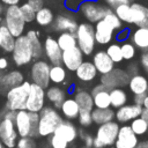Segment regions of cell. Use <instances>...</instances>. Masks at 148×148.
Returning a JSON list of instances; mask_svg holds the SVG:
<instances>
[{
  "mask_svg": "<svg viewBox=\"0 0 148 148\" xmlns=\"http://www.w3.org/2000/svg\"><path fill=\"white\" fill-rule=\"evenodd\" d=\"M38 112H30L25 109L15 111L14 125L18 136H31L35 138L38 135Z\"/></svg>",
  "mask_w": 148,
  "mask_h": 148,
  "instance_id": "cell-1",
  "label": "cell"
},
{
  "mask_svg": "<svg viewBox=\"0 0 148 148\" xmlns=\"http://www.w3.org/2000/svg\"><path fill=\"white\" fill-rule=\"evenodd\" d=\"M37 132L39 136H50L64 120L62 116L52 106H44L39 112Z\"/></svg>",
  "mask_w": 148,
  "mask_h": 148,
  "instance_id": "cell-2",
  "label": "cell"
},
{
  "mask_svg": "<svg viewBox=\"0 0 148 148\" xmlns=\"http://www.w3.org/2000/svg\"><path fill=\"white\" fill-rule=\"evenodd\" d=\"M30 82L23 81L21 84L10 88L6 94V108L10 111H18L25 109L27 98L30 90Z\"/></svg>",
  "mask_w": 148,
  "mask_h": 148,
  "instance_id": "cell-3",
  "label": "cell"
},
{
  "mask_svg": "<svg viewBox=\"0 0 148 148\" xmlns=\"http://www.w3.org/2000/svg\"><path fill=\"white\" fill-rule=\"evenodd\" d=\"M119 127V124L113 120L99 125L96 131V135L92 140V147L104 148L106 146H112L117 139Z\"/></svg>",
  "mask_w": 148,
  "mask_h": 148,
  "instance_id": "cell-4",
  "label": "cell"
},
{
  "mask_svg": "<svg viewBox=\"0 0 148 148\" xmlns=\"http://www.w3.org/2000/svg\"><path fill=\"white\" fill-rule=\"evenodd\" d=\"M76 38V46L84 56H90L95 49V34L94 27L90 23H80L74 32Z\"/></svg>",
  "mask_w": 148,
  "mask_h": 148,
  "instance_id": "cell-5",
  "label": "cell"
},
{
  "mask_svg": "<svg viewBox=\"0 0 148 148\" xmlns=\"http://www.w3.org/2000/svg\"><path fill=\"white\" fill-rule=\"evenodd\" d=\"M15 111L8 110L0 120V141L7 148H14L17 141V132L14 125Z\"/></svg>",
  "mask_w": 148,
  "mask_h": 148,
  "instance_id": "cell-6",
  "label": "cell"
},
{
  "mask_svg": "<svg viewBox=\"0 0 148 148\" xmlns=\"http://www.w3.org/2000/svg\"><path fill=\"white\" fill-rule=\"evenodd\" d=\"M3 14H5V25L9 30V32L15 38L21 36L25 28V21L20 10V6L17 5L7 6Z\"/></svg>",
  "mask_w": 148,
  "mask_h": 148,
  "instance_id": "cell-7",
  "label": "cell"
},
{
  "mask_svg": "<svg viewBox=\"0 0 148 148\" xmlns=\"http://www.w3.org/2000/svg\"><path fill=\"white\" fill-rule=\"evenodd\" d=\"M13 61L16 66H24L31 62L32 58V51L30 43L25 35H21L15 38L14 47L12 51Z\"/></svg>",
  "mask_w": 148,
  "mask_h": 148,
  "instance_id": "cell-8",
  "label": "cell"
},
{
  "mask_svg": "<svg viewBox=\"0 0 148 148\" xmlns=\"http://www.w3.org/2000/svg\"><path fill=\"white\" fill-rule=\"evenodd\" d=\"M108 7L103 6L97 0H88L80 5L77 8V12L89 22V23H96L99 20L103 18V16L106 13Z\"/></svg>",
  "mask_w": 148,
  "mask_h": 148,
  "instance_id": "cell-9",
  "label": "cell"
},
{
  "mask_svg": "<svg viewBox=\"0 0 148 148\" xmlns=\"http://www.w3.org/2000/svg\"><path fill=\"white\" fill-rule=\"evenodd\" d=\"M50 67L51 66L47 61L37 59L30 68V76L32 83H36L44 89L47 88L50 84V76H49Z\"/></svg>",
  "mask_w": 148,
  "mask_h": 148,
  "instance_id": "cell-10",
  "label": "cell"
},
{
  "mask_svg": "<svg viewBox=\"0 0 148 148\" xmlns=\"http://www.w3.org/2000/svg\"><path fill=\"white\" fill-rule=\"evenodd\" d=\"M44 104H45V89L36 83H31L25 103V110L30 112H39L44 108Z\"/></svg>",
  "mask_w": 148,
  "mask_h": 148,
  "instance_id": "cell-11",
  "label": "cell"
},
{
  "mask_svg": "<svg viewBox=\"0 0 148 148\" xmlns=\"http://www.w3.org/2000/svg\"><path fill=\"white\" fill-rule=\"evenodd\" d=\"M128 81H130V75L120 68H113L111 72L103 74L101 77V83L104 84L108 89L124 88L127 86Z\"/></svg>",
  "mask_w": 148,
  "mask_h": 148,
  "instance_id": "cell-12",
  "label": "cell"
},
{
  "mask_svg": "<svg viewBox=\"0 0 148 148\" xmlns=\"http://www.w3.org/2000/svg\"><path fill=\"white\" fill-rule=\"evenodd\" d=\"M138 142V136L133 133L130 125H123L119 127L117 139L113 145L116 148H134Z\"/></svg>",
  "mask_w": 148,
  "mask_h": 148,
  "instance_id": "cell-13",
  "label": "cell"
},
{
  "mask_svg": "<svg viewBox=\"0 0 148 148\" xmlns=\"http://www.w3.org/2000/svg\"><path fill=\"white\" fill-rule=\"evenodd\" d=\"M82 61H83V53L77 46L62 51L61 53V64L65 66L66 69L71 72H75V69L79 67V65Z\"/></svg>",
  "mask_w": 148,
  "mask_h": 148,
  "instance_id": "cell-14",
  "label": "cell"
},
{
  "mask_svg": "<svg viewBox=\"0 0 148 148\" xmlns=\"http://www.w3.org/2000/svg\"><path fill=\"white\" fill-rule=\"evenodd\" d=\"M43 52L45 53L47 60L52 65H61V49L59 47L57 39L47 36L43 44Z\"/></svg>",
  "mask_w": 148,
  "mask_h": 148,
  "instance_id": "cell-15",
  "label": "cell"
},
{
  "mask_svg": "<svg viewBox=\"0 0 148 148\" xmlns=\"http://www.w3.org/2000/svg\"><path fill=\"white\" fill-rule=\"evenodd\" d=\"M142 111V105L138 104H125L117 109L114 112V118L117 123H128L136 117H140Z\"/></svg>",
  "mask_w": 148,
  "mask_h": 148,
  "instance_id": "cell-16",
  "label": "cell"
},
{
  "mask_svg": "<svg viewBox=\"0 0 148 148\" xmlns=\"http://www.w3.org/2000/svg\"><path fill=\"white\" fill-rule=\"evenodd\" d=\"M94 34H95V42L97 44L105 45L111 42L113 37V29L102 18L95 23Z\"/></svg>",
  "mask_w": 148,
  "mask_h": 148,
  "instance_id": "cell-17",
  "label": "cell"
},
{
  "mask_svg": "<svg viewBox=\"0 0 148 148\" xmlns=\"http://www.w3.org/2000/svg\"><path fill=\"white\" fill-rule=\"evenodd\" d=\"M91 62L94 64L97 73H99L101 75L106 74L114 68V62L110 59L105 51H97L94 54Z\"/></svg>",
  "mask_w": 148,
  "mask_h": 148,
  "instance_id": "cell-18",
  "label": "cell"
},
{
  "mask_svg": "<svg viewBox=\"0 0 148 148\" xmlns=\"http://www.w3.org/2000/svg\"><path fill=\"white\" fill-rule=\"evenodd\" d=\"M109 90L104 84H97L91 90V97H92V103L94 108H99V109H105L110 108V96H109Z\"/></svg>",
  "mask_w": 148,
  "mask_h": 148,
  "instance_id": "cell-19",
  "label": "cell"
},
{
  "mask_svg": "<svg viewBox=\"0 0 148 148\" xmlns=\"http://www.w3.org/2000/svg\"><path fill=\"white\" fill-rule=\"evenodd\" d=\"M23 74L20 71H9L0 75V90L7 91L23 82Z\"/></svg>",
  "mask_w": 148,
  "mask_h": 148,
  "instance_id": "cell-20",
  "label": "cell"
},
{
  "mask_svg": "<svg viewBox=\"0 0 148 148\" xmlns=\"http://www.w3.org/2000/svg\"><path fill=\"white\" fill-rule=\"evenodd\" d=\"M52 134H56L61 139H64L66 142L71 143L77 138V128L69 120H62Z\"/></svg>",
  "mask_w": 148,
  "mask_h": 148,
  "instance_id": "cell-21",
  "label": "cell"
},
{
  "mask_svg": "<svg viewBox=\"0 0 148 148\" xmlns=\"http://www.w3.org/2000/svg\"><path fill=\"white\" fill-rule=\"evenodd\" d=\"M52 28L56 31L59 32H72L74 34L76 28H77V23L74 18L66 16V15H58L56 18H53L52 22Z\"/></svg>",
  "mask_w": 148,
  "mask_h": 148,
  "instance_id": "cell-22",
  "label": "cell"
},
{
  "mask_svg": "<svg viewBox=\"0 0 148 148\" xmlns=\"http://www.w3.org/2000/svg\"><path fill=\"white\" fill-rule=\"evenodd\" d=\"M75 75L80 81L90 82L95 80L97 75V71L91 61H82L79 65V67L75 69Z\"/></svg>",
  "mask_w": 148,
  "mask_h": 148,
  "instance_id": "cell-23",
  "label": "cell"
},
{
  "mask_svg": "<svg viewBox=\"0 0 148 148\" xmlns=\"http://www.w3.org/2000/svg\"><path fill=\"white\" fill-rule=\"evenodd\" d=\"M127 86H128L131 92H133L134 95L148 92V79L145 75L135 74L133 76H130V81H128Z\"/></svg>",
  "mask_w": 148,
  "mask_h": 148,
  "instance_id": "cell-24",
  "label": "cell"
},
{
  "mask_svg": "<svg viewBox=\"0 0 148 148\" xmlns=\"http://www.w3.org/2000/svg\"><path fill=\"white\" fill-rule=\"evenodd\" d=\"M131 7L133 9V24L136 27L148 28V7L136 2L132 3Z\"/></svg>",
  "mask_w": 148,
  "mask_h": 148,
  "instance_id": "cell-25",
  "label": "cell"
},
{
  "mask_svg": "<svg viewBox=\"0 0 148 148\" xmlns=\"http://www.w3.org/2000/svg\"><path fill=\"white\" fill-rule=\"evenodd\" d=\"M45 97L49 99V102L53 105L54 109H60L61 103L66 98V92L60 87L52 86V87H47L45 91Z\"/></svg>",
  "mask_w": 148,
  "mask_h": 148,
  "instance_id": "cell-26",
  "label": "cell"
},
{
  "mask_svg": "<svg viewBox=\"0 0 148 148\" xmlns=\"http://www.w3.org/2000/svg\"><path fill=\"white\" fill-rule=\"evenodd\" d=\"M61 116L65 117L67 120L76 119L80 112V108L74 98H65V101L60 105Z\"/></svg>",
  "mask_w": 148,
  "mask_h": 148,
  "instance_id": "cell-27",
  "label": "cell"
},
{
  "mask_svg": "<svg viewBox=\"0 0 148 148\" xmlns=\"http://www.w3.org/2000/svg\"><path fill=\"white\" fill-rule=\"evenodd\" d=\"M132 44L135 46V49H139L141 51L148 50V28L138 27L135 31L132 34Z\"/></svg>",
  "mask_w": 148,
  "mask_h": 148,
  "instance_id": "cell-28",
  "label": "cell"
},
{
  "mask_svg": "<svg viewBox=\"0 0 148 148\" xmlns=\"http://www.w3.org/2000/svg\"><path fill=\"white\" fill-rule=\"evenodd\" d=\"M114 118V111L111 108H105V109H99V108H94L91 110V119L92 123L96 125H102L104 123L111 121Z\"/></svg>",
  "mask_w": 148,
  "mask_h": 148,
  "instance_id": "cell-29",
  "label": "cell"
},
{
  "mask_svg": "<svg viewBox=\"0 0 148 148\" xmlns=\"http://www.w3.org/2000/svg\"><path fill=\"white\" fill-rule=\"evenodd\" d=\"M75 102L77 103L80 110H87V111H91L94 109V103H92V97H91V94L88 92L87 90H77L75 94H74V97Z\"/></svg>",
  "mask_w": 148,
  "mask_h": 148,
  "instance_id": "cell-30",
  "label": "cell"
},
{
  "mask_svg": "<svg viewBox=\"0 0 148 148\" xmlns=\"http://www.w3.org/2000/svg\"><path fill=\"white\" fill-rule=\"evenodd\" d=\"M110 96V106L118 109L126 104L127 102V94L123 88H112L109 90Z\"/></svg>",
  "mask_w": 148,
  "mask_h": 148,
  "instance_id": "cell-31",
  "label": "cell"
},
{
  "mask_svg": "<svg viewBox=\"0 0 148 148\" xmlns=\"http://www.w3.org/2000/svg\"><path fill=\"white\" fill-rule=\"evenodd\" d=\"M29 43H30V46H31V51H32V58L34 59H39L42 53H43V45L39 40V36H38V32L35 31V30H29L27 34H25Z\"/></svg>",
  "mask_w": 148,
  "mask_h": 148,
  "instance_id": "cell-32",
  "label": "cell"
},
{
  "mask_svg": "<svg viewBox=\"0 0 148 148\" xmlns=\"http://www.w3.org/2000/svg\"><path fill=\"white\" fill-rule=\"evenodd\" d=\"M113 12L121 22L133 24V9L128 2L117 6L116 8H113Z\"/></svg>",
  "mask_w": 148,
  "mask_h": 148,
  "instance_id": "cell-33",
  "label": "cell"
},
{
  "mask_svg": "<svg viewBox=\"0 0 148 148\" xmlns=\"http://www.w3.org/2000/svg\"><path fill=\"white\" fill-rule=\"evenodd\" d=\"M0 32H1V43L0 47L5 52H12L15 43V37L9 32V30L6 28L5 24L0 25Z\"/></svg>",
  "mask_w": 148,
  "mask_h": 148,
  "instance_id": "cell-34",
  "label": "cell"
},
{
  "mask_svg": "<svg viewBox=\"0 0 148 148\" xmlns=\"http://www.w3.org/2000/svg\"><path fill=\"white\" fill-rule=\"evenodd\" d=\"M53 13L50 8L47 7H42L39 8L38 10H36V14H35V20L36 22L42 25V27H47L50 24H52L53 22Z\"/></svg>",
  "mask_w": 148,
  "mask_h": 148,
  "instance_id": "cell-35",
  "label": "cell"
},
{
  "mask_svg": "<svg viewBox=\"0 0 148 148\" xmlns=\"http://www.w3.org/2000/svg\"><path fill=\"white\" fill-rule=\"evenodd\" d=\"M57 43L61 51H66L76 46V38L75 35L72 32H60V35L57 38Z\"/></svg>",
  "mask_w": 148,
  "mask_h": 148,
  "instance_id": "cell-36",
  "label": "cell"
},
{
  "mask_svg": "<svg viewBox=\"0 0 148 148\" xmlns=\"http://www.w3.org/2000/svg\"><path fill=\"white\" fill-rule=\"evenodd\" d=\"M49 76H50V82H52L54 84L64 83L66 80V76H67L66 68L62 67L61 65H52L50 67Z\"/></svg>",
  "mask_w": 148,
  "mask_h": 148,
  "instance_id": "cell-37",
  "label": "cell"
},
{
  "mask_svg": "<svg viewBox=\"0 0 148 148\" xmlns=\"http://www.w3.org/2000/svg\"><path fill=\"white\" fill-rule=\"evenodd\" d=\"M131 130L133 131V133L139 136V135H143L147 133L148 131V123L141 118V117H136L133 120H131V125H130Z\"/></svg>",
  "mask_w": 148,
  "mask_h": 148,
  "instance_id": "cell-38",
  "label": "cell"
},
{
  "mask_svg": "<svg viewBox=\"0 0 148 148\" xmlns=\"http://www.w3.org/2000/svg\"><path fill=\"white\" fill-rule=\"evenodd\" d=\"M103 20L113 29V31L114 30H119V29L123 28V22L119 20V17L114 14V12L111 8H108L106 9V13L103 16Z\"/></svg>",
  "mask_w": 148,
  "mask_h": 148,
  "instance_id": "cell-39",
  "label": "cell"
},
{
  "mask_svg": "<svg viewBox=\"0 0 148 148\" xmlns=\"http://www.w3.org/2000/svg\"><path fill=\"white\" fill-rule=\"evenodd\" d=\"M106 54L110 57V59L116 64V62H120L123 61V54H121V50H120V45L117 43L110 44L108 46V49L105 50Z\"/></svg>",
  "mask_w": 148,
  "mask_h": 148,
  "instance_id": "cell-40",
  "label": "cell"
},
{
  "mask_svg": "<svg viewBox=\"0 0 148 148\" xmlns=\"http://www.w3.org/2000/svg\"><path fill=\"white\" fill-rule=\"evenodd\" d=\"M20 10L22 13V16L27 22H32L35 20V14H36V10L27 2V3H23L22 6H20Z\"/></svg>",
  "mask_w": 148,
  "mask_h": 148,
  "instance_id": "cell-41",
  "label": "cell"
},
{
  "mask_svg": "<svg viewBox=\"0 0 148 148\" xmlns=\"http://www.w3.org/2000/svg\"><path fill=\"white\" fill-rule=\"evenodd\" d=\"M120 50H121V54H123V59L125 60H131L134 58L135 56V46L132 43H124L123 45H120Z\"/></svg>",
  "mask_w": 148,
  "mask_h": 148,
  "instance_id": "cell-42",
  "label": "cell"
},
{
  "mask_svg": "<svg viewBox=\"0 0 148 148\" xmlns=\"http://www.w3.org/2000/svg\"><path fill=\"white\" fill-rule=\"evenodd\" d=\"M77 120H79V124H80L82 127H89V126L92 124L91 111L80 110L79 116H77Z\"/></svg>",
  "mask_w": 148,
  "mask_h": 148,
  "instance_id": "cell-43",
  "label": "cell"
},
{
  "mask_svg": "<svg viewBox=\"0 0 148 148\" xmlns=\"http://www.w3.org/2000/svg\"><path fill=\"white\" fill-rule=\"evenodd\" d=\"M16 148H37V143L31 136H20L16 141Z\"/></svg>",
  "mask_w": 148,
  "mask_h": 148,
  "instance_id": "cell-44",
  "label": "cell"
},
{
  "mask_svg": "<svg viewBox=\"0 0 148 148\" xmlns=\"http://www.w3.org/2000/svg\"><path fill=\"white\" fill-rule=\"evenodd\" d=\"M50 146H51V148H67L68 142H66L64 139H61L60 136H58L56 134H51L50 135Z\"/></svg>",
  "mask_w": 148,
  "mask_h": 148,
  "instance_id": "cell-45",
  "label": "cell"
},
{
  "mask_svg": "<svg viewBox=\"0 0 148 148\" xmlns=\"http://www.w3.org/2000/svg\"><path fill=\"white\" fill-rule=\"evenodd\" d=\"M77 135H80V138H81V140L83 141L86 148H92V140H94V136H92L91 134H89V133H87V132H83V131H81V132L77 131Z\"/></svg>",
  "mask_w": 148,
  "mask_h": 148,
  "instance_id": "cell-46",
  "label": "cell"
},
{
  "mask_svg": "<svg viewBox=\"0 0 148 148\" xmlns=\"http://www.w3.org/2000/svg\"><path fill=\"white\" fill-rule=\"evenodd\" d=\"M84 1H88V0H65V7L68 8L69 10L75 12L80 7V5Z\"/></svg>",
  "mask_w": 148,
  "mask_h": 148,
  "instance_id": "cell-47",
  "label": "cell"
},
{
  "mask_svg": "<svg viewBox=\"0 0 148 148\" xmlns=\"http://www.w3.org/2000/svg\"><path fill=\"white\" fill-rule=\"evenodd\" d=\"M128 36H130V29H128V28H124V29H121V30L118 32V35H117V40L124 42V40H126V39L128 38Z\"/></svg>",
  "mask_w": 148,
  "mask_h": 148,
  "instance_id": "cell-48",
  "label": "cell"
},
{
  "mask_svg": "<svg viewBox=\"0 0 148 148\" xmlns=\"http://www.w3.org/2000/svg\"><path fill=\"white\" fill-rule=\"evenodd\" d=\"M126 73L130 75V76H133L135 74H139V68H138V65L136 64H130L127 66V71Z\"/></svg>",
  "mask_w": 148,
  "mask_h": 148,
  "instance_id": "cell-49",
  "label": "cell"
},
{
  "mask_svg": "<svg viewBox=\"0 0 148 148\" xmlns=\"http://www.w3.org/2000/svg\"><path fill=\"white\" fill-rule=\"evenodd\" d=\"M104 1H105V3L109 6V8H116L117 6L127 2V0H104Z\"/></svg>",
  "mask_w": 148,
  "mask_h": 148,
  "instance_id": "cell-50",
  "label": "cell"
},
{
  "mask_svg": "<svg viewBox=\"0 0 148 148\" xmlns=\"http://www.w3.org/2000/svg\"><path fill=\"white\" fill-rule=\"evenodd\" d=\"M28 3H29L35 10H38L39 8L43 7L44 0H28Z\"/></svg>",
  "mask_w": 148,
  "mask_h": 148,
  "instance_id": "cell-51",
  "label": "cell"
},
{
  "mask_svg": "<svg viewBox=\"0 0 148 148\" xmlns=\"http://www.w3.org/2000/svg\"><path fill=\"white\" fill-rule=\"evenodd\" d=\"M140 61H141V65H142V67L145 68V71H147V69H148V50L142 53Z\"/></svg>",
  "mask_w": 148,
  "mask_h": 148,
  "instance_id": "cell-52",
  "label": "cell"
},
{
  "mask_svg": "<svg viewBox=\"0 0 148 148\" xmlns=\"http://www.w3.org/2000/svg\"><path fill=\"white\" fill-rule=\"evenodd\" d=\"M146 95H147V94H138V95H134V104L142 105V104H143V101H145Z\"/></svg>",
  "mask_w": 148,
  "mask_h": 148,
  "instance_id": "cell-53",
  "label": "cell"
},
{
  "mask_svg": "<svg viewBox=\"0 0 148 148\" xmlns=\"http://www.w3.org/2000/svg\"><path fill=\"white\" fill-rule=\"evenodd\" d=\"M8 67V59L5 57L0 58V71H6Z\"/></svg>",
  "mask_w": 148,
  "mask_h": 148,
  "instance_id": "cell-54",
  "label": "cell"
},
{
  "mask_svg": "<svg viewBox=\"0 0 148 148\" xmlns=\"http://www.w3.org/2000/svg\"><path fill=\"white\" fill-rule=\"evenodd\" d=\"M3 5H7V6H12V5H17L21 0H0Z\"/></svg>",
  "mask_w": 148,
  "mask_h": 148,
  "instance_id": "cell-55",
  "label": "cell"
},
{
  "mask_svg": "<svg viewBox=\"0 0 148 148\" xmlns=\"http://www.w3.org/2000/svg\"><path fill=\"white\" fill-rule=\"evenodd\" d=\"M141 118H143L147 123H148V109H145L142 108V111H141V114H140Z\"/></svg>",
  "mask_w": 148,
  "mask_h": 148,
  "instance_id": "cell-56",
  "label": "cell"
},
{
  "mask_svg": "<svg viewBox=\"0 0 148 148\" xmlns=\"http://www.w3.org/2000/svg\"><path fill=\"white\" fill-rule=\"evenodd\" d=\"M134 148H148V141H142V142H138V145Z\"/></svg>",
  "mask_w": 148,
  "mask_h": 148,
  "instance_id": "cell-57",
  "label": "cell"
},
{
  "mask_svg": "<svg viewBox=\"0 0 148 148\" xmlns=\"http://www.w3.org/2000/svg\"><path fill=\"white\" fill-rule=\"evenodd\" d=\"M142 108H145V109H148V92H147V95H146V97H145V101H143Z\"/></svg>",
  "mask_w": 148,
  "mask_h": 148,
  "instance_id": "cell-58",
  "label": "cell"
},
{
  "mask_svg": "<svg viewBox=\"0 0 148 148\" xmlns=\"http://www.w3.org/2000/svg\"><path fill=\"white\" fill-rule=\"evenodd\" d=\"M0 148H6V147L2 145V142H1V141H0Z\"/></svg>",
  "mask_w": 148,
  "mask_h": 148,
  "instance_id": "cell-59",
  "label": "cell"
},
{
  "mask_svg": "<svg viewBox=\"0 0 148 148\" xmlns=\"http://www.w3.org/2000/svg\"><path fill=\"white\" fill-rule=\"evenodd\" d=\"M1 10H2V7H1V5H0V13H1Z\"/></svg>",
  "mask_w": 148,
  "mask_h": 148,
  "instance_id": "cell-60",
  "label": "cell"
},
{
  "mask_svg": "<svg viewBox=\"0 0 148 148\" xmlns=\"http://www.w3.org/2000/svg\"><path fill=\"white\" fill-rule=\"evenodd\" d=\"M0 43H1V32H0Z\"/></svg>",
  "mask_w": 148,
  "mask_h": 148,
  "instance_id": "cell-61",
  "label": "cell"
},
{
  "mask_svg": "<svg viewBox=\"0 0 148 148\" xmlns=\"http://www.w3.org/2000/svg\"><path fill=\"white\" fill-rule=\"evenodd\" d=\"M130 1H134V0H127V2H130Z\"/></svg>",
  "mask_w": 148,
  "mask_h": 148,
  "instance_id": "cell-62",
  "label": "cell"
},
{
  "mask_svg": "<svg viewBox=\"0 0 148 148\" xmlns=\"http://www.w3.org/2000/svg\"><path fill=\"white\" fill-rule=\"evenodd\" d=\"M146 72H147V75H148V69H147V71H146ZM147 79H148V77H147Z\"/></svg>",
  "mask_w": 148,
  "mask_h": 148,
  "instance_id": "cell-63",
  "label": "cell"
}]
</instances>
